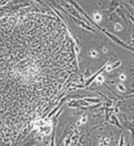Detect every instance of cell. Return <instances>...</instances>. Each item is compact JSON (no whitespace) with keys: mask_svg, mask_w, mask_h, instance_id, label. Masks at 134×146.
I'll return each mask as SVG.
<instances>
[{"mask_svg":"<svg viewBox=\"0 0 134 146\" xmlns=\"http://www.w3.org/2000/svg\"><path fill=\"white\" fill-rule=\"evenodd\" d=\"M94 18H95V20H96V21H100V20H101V18H102V16H101V14H100V13L96 12V13L94 14Z\"/></svg>","mask_w":134,"mask_h":146,"instance_id":"obj_3","label":"cell"},{"mask_svg":"<svg viewBox=\"0 0 134 146\" xmlns=\"http://www.w3.org/2000/svg\"><path fill=\"white\" fill-rule=\"evenodd\" d=\"M109 142H110V140H109V138H107V137H104L102 140H101V144H105V145H108L109 144Z\"/></svg>","mask_w":134,"mask_h":146,"instance_id":"obj_2","label":"cell"},{"mask_svg":"<svg viewBox=\"0 0 134 146\" xmlns=\"http://www.w3.org/2000/svg\"><path fill=\"white\" fill-rule=\"evenodd\" d=\"M86 121H87V117L86 116H84V117H82V119L77 123V125H81V124H84V123H86Z\"/></svg>","mask_w":134,"mask_h":146,"instance_id":"obj_4","label":"cell"},{"mask_svg":"<svg viewBox=\"0 0 134 146\" xmlns=\"http://www.w3.org/2000/svg\"><path fill=\"white\" fill-rule=\"evenodd\" d=\"M102 52H104V53H107V48H106V47H104V48L102 49Z\"/></svg>","mask_w":134,"mask_h":146,"instance_id":"obj_11","label":"cell"},{"mask_svg":"<svg viewBox=\"0 0 134 146\" xmlns=\"http://www.w3.org/2000/svg\"><path fill=\"white\" fill-rule=\"evenodd\" d=\"M96 81H97L98 84H102V83H104V81H105V78H104L103 76H98L97 79H96Z\"/></svg>","mask_w":134,"mask_h":146,"instance_id":"obj_1","label":"cell"},{"mask_svg":"<svg viewBox=\"0 0 134 146\" xmlns=\"http://www.w3.org/2000/svg\"><path fill=\"white\" fill-rule=\"evenodd\" d=\"M115 30L116 31H121L122 30V25L120 23H116L115 24Z\"/></svg>","mask_w":134,"mask_h":146,"instance_id":"obj_5","label":"cell"},{"mask_svg":"<svg viewBox=\"0 0 134 146\" xmlns=\"http://www.w3.org/2000/svg\"><path fill=\"white\" fill-rule=\"evenodd\" d=\"M119 79H120L121 81H125V80H126V76H125L124 74H121L120 77H119Z\"/></svg>","mask_w":134,"mask_h":146,"instance_id":"obj_9","label":"cell"},{"mask_svg":"<svg viewBox=\"0 0 134 146\" xmlns=\"http://www.w3.org/2000/svg\"><path fill=\"white\" fill-rule=\"evenodd\" d=\"M90 55L92 58H95V57H97L98 55V53H97V50H95V49H92L91 52H90Z\"/></svg>","mask_w":134,"mask_h":146,"instance_id":"obj_6","label":"cell"},{"mask_svg":"<svg viewBox=\"0 0 134 146\" xmlns=\"http://www.w3.org/2000/svg\"><path fill=\"white\" fill-rule=\"evenodd\" d=\"M120 65H121L120 61H116L114 65H112V68H116V66H120Z\"/></svg>","mask_w":134,"mask_h":146,"instance_id":"obj_10","label":"cell"},{"mask_svg":"<svg viewBox=\"0 0 134 146\" xmlns=\"http://www.w3.org/2000/svg\"><path fill=\"white\" fill-rule=\"evenodd\" d=\"M112 65H108L107 66H106V71H107V72H111V71H112Z\"/></svg>","mask_w":134,"mask_h":146,"instance_id":"obj_8","label":"cell"},{"mask_svg":"<svg viewBox=\"0 0 134 146\" xmlns=\"http://www.w3.org/2000/svg\"><path fill=\"white\" fill-rule=\"evenodd\" d=\"M117 88H118V90H120L121 92H124L125 91V86L122 85V84H119V85L117 86Z\"/></svg>","mask_w":134,"mask_h":146,"instance_id":"obj_7","label":"cell"}]
</instances>
